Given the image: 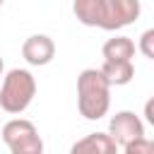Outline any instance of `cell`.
Listing matches in <instances>:
<instances>
[{
  "label": "cell",
  "instance_id": "cell-9",
  "mask_svg": "<svg viewBox=\"0 0 154 154\" xmlns=\"http://www.w3.org/2000/svg\"><path fill=\"white\" fill-rule=\"evenodd\" d=\"M99 70L106 75V79H108L111 87H125V84H130L132 77H135V65H132V60H103V65H101Z\"/></svg>",
  "mask_w": 154,
  "mask_h": 154
},
{
  "label": "cell",
  "instance_id": "cell-8",
  "mask_svg": "<svg viewBox=\"0 0 154 154\" xmlns=\"http://www.w3.org/2000/svg\"><path fill=\"white\" fill-rule=\"evenodd\" d=\"M116 152L118 144L108 132H91L72 144V154H116Z\"/></svg>",
  "mask_w": 154,
  "mask_h": 154
},
{
  "label": "cell",
  "instance_id": "cell-7",
  "mask_svg": "<svg viewBox=\"0 0 154 154\" xmlns=\"http://www.w3.org/2000/svg\"><path fill=\"white\" fill-rule=\"evenodd\" d=\"M72 12L79 24L103 29L106 22V0H72Z\"/></svg>",
  "mask_w": 154,
  "mask_h": 154
},
{
  "label": "cell",
  "instance_id": "cell-1",
  "mask_svg": "<svg viewBox=\"0 0 154 154\" xmlns=\"http://www.w3.org/2000/svg\"><path fill=\"white\" fill-rule=\"evenodd\" d=\"M77 108L87 120H101L111 108V84L96 67H87L77 75Z\"/></svg>",
  "mask_w": 154,
  "mask_h": 154
},
{
  "label": "cell",
  "instance_id": "cell-2",
  "mask_svg": "<svg viewBox=\"0 0 154 154\" xmlns=\"http://www.w3.org/2000/svg\"><path fill=\"white\" fill-rule=\"evenodd\" d=\"M36 96V77L24 67H12L7 75H2L0 87V108L5 113H24Z\"/></svg>",
  "mask_w": 154,
  "mask_h": 154
},
{
  "label": "cell",
  "instance_id": "cell-16",
  "mask_svg": "<svg viewBox=\"0 0 154 154\" xmlns=\"http://www.w3.org/2000/svg\"><path fill=\"white\" fill-rule=\"evenodd\" d=\"M2 2H5V0H0V7H2Z\"/></svg>",
  "mask_w": 154,
  "mask_h": 154
},
{
  "label": "cell",
  "instance_id": "cell-15",
  "mask_svg": "<svg viewBox=\"0 0 154 154\" xmlns=\"http://www.w3.org/2000/svg\"><path fill=\"white\" fill-rule=\"evenodd\" d=\"M152 152H154V140H152Z\"/></svg>",
  "mask_w": 154,
  "mask_h": 154
},
{
  "label": "cell",
  "instance_id": "cell-4",
  "mask_svg": "<svg viewBox=\"0 0 154 154\" xmlns=\"http://www.w3.org/2000/svg\"><path fill=\"white\" fill-rule=\"evenodd\" d=\"M108 135L116 140L118 149H123L128 142L144 137V120L132 111H118L108 120Z\"/></svg>",
  "mask_w": 154,
  "mask_h": 154
},
{
  "label": "cell",
  "instance_id": "cell-11",
  "mask_svg": "<svg viewBox=\"0 0 154 154\" xmlns=\"http://www.w3.org/2000/svg\"><path fill=\"white\" fill-rule=\"evenodd\" d=\"M137 48H140V53H142L144 58L154 60V26L142 31V36H140V41H137Z\"/></svg>",
  "mask_w": 154,
  "mask_h": 154
},
{
  "label": "cell",
  "instance_id": "cell-14",
  "mask_svg": "<svg viewBox=\"0 0 154 154\" xmlns=\"http://www.w3.org/2000/svg\"><path fill=\"white\" fill-rule=\"evenodd\" d=\"M2 72H5V63H2V58H0V77H2Z\"/></svg>",
  "mask_w": 154,
  "mask_h": 154
},
{
  "label": "cell",
  "instance_id": "cell-13",
  "mask_svg": "<svg viewBox=\"0 0 154 154\" xmlns=\"http://www.w3.org/2000/svg\"><path fill=\"white\" fill-rule=\"evenodd\" d=\"M144 120L154 128V94L147 99V103H144Z\"/></svg>",
  "mask_w": 154,
  "mask_h": 154
},
{
  "label": "cell",
  "instance_id": "cell-5",
  "mask_svg": "<svg viewBox=\"0 0 154 154\" xmlns=\"http://www.w3.org/2000/svg\"><path fill=\"white\" fill-rule=\"evenodd\" d=\"M142 12L140 0H106V31H118L123 26H130Z\"/></svg>",
  "mask_w": 154,
  "mask_h": 154
},
{
  "label": "cell",
  "instance_id": "cell-12",
  "mask_svg": "<svg viewBox=\"0 0 154 154\" xmlns=\"http://www.w3.org/2000/svg\"><path fill=\"white\" fill-rule=\"evenodd\" d=\"M123 152H125V154H149V152H152V140L137 137V140L128 142V144L123 147Z\"/></svg>",
  "mask_w": 154,
  "mask_h": 154
},
{
  "label": "cell",
  "instance_id": "cell-10",
  "mask_svg": "<svg viewBox=\"0 0 154 154\" xmlns=\"http://www.w3.org/2000/svg\"><path fill=\"white\" fill-rule=\"evenodd\" d=\"M103 60H132L135 58V41L130 36H113L101 48Z\"/></svg>",
  "mask_w": 154,
  "mask_h": 154
},
{
  "label": "cell",
  "instance_id": "cell-6",
  "mask_svg": "<svg viewBox=\"0 0 154 154\" xmlns=\"http://www.w3.org/2000/svg\"><path fill=\"white\" fill-rule=\"evenodd\" d=\"M22 58L34 67H43L55 58V41L46 34H31L22 43Z\"/></svg>",
  "mask_w": 154,
  "mask_h": 154
},
{
  "label": "cell",
  "instance_id": "cell-3",
  "mask_svg": "<svg viewBox=\"0 0 154 154\" xmlns=\"http://www.w3.org/2000/svg\"><path fill=\"white\" fill-rule=\"evenodd\" d=\"M2 142L12 154H41L43 140L36 125L26 118H12L2 125Z\"/></svg>",
  "mask_w": 154,
  "mask_h": 154
}]
</instances>
